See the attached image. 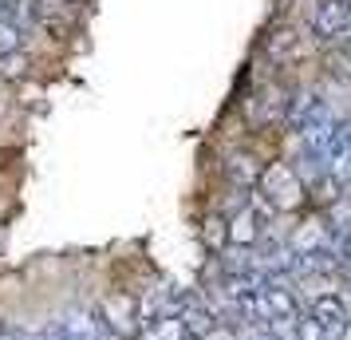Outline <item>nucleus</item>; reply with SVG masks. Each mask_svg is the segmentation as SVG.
<instances>
[{
  "instance_id": "12",
  "label": "nucleus",
  "mask_w": 351,
  "mask_h": 340,
  "mask_svg": "<svg viewBox=\"0 0 351 340\" xmlns=\"http://www.w3.org/2000/svg\"><path fill=\"white\" fill-rule=\"evenodd\" d=\"M28 71V56L12 52V56H0V80H20Z\"/></svg>"
},
{
  "instance_id": "5",
  "label": "nucleus",
  "mask_w": 351,
  "mask_h": 340,
  "mask_svg": "<svg viewBox=\"0 0 351 340\" xmlns=\"http://www.w3.org/2000/svg\"><path fill=\"white\" fill-rule=\"evenodd\" d=\"M178 321H182V328H186L190 340H209V337H217V328H221L217 313H213L202 297H190V293H186V301L178 308Z\"/></svg>"
},
{
  "instance_id": "6",
  "label": "nucleus",
  "mask_w": 351,
  "mask_h": 340,
  "mask_svg": "<svg viewBox=\"0 0 351 340\" xmlns=\"http://www.w3.org/2000/svg\"><path fill=\"white\" fill-rule=\"evenodd\" d=\"M308 313H312V317H316V321L328 328V337H332V340L351 324L348 305H343V297H335V293H319L316 301H312V308H308Z\"/></svg>"
},
{
  "instance_id": "14",
  "label": "nucleus",
  "mask_w": 351,
  "mask_h": 340,
  "mask_svg": "<svg viewBox=\"0 0 351 340\" xmlns=\"http://www.w3.org/2000/svg\"><path fill=\"white\" fill-rule=\"evenodd\" d=\"M206 242L209 245H225V226L217 222V218H209L206 222Z\"/></svg>"
},
{
  "instance_id": "9",
  "label": "nucleus",
  "mask_w": 351,
  "mask_h": 340,
  "mask_svg": "<svg viewBox=\"0 0 351 340\" xmlns=\"http://www.w3.org/2000/svg\"><path fill=\"white\" fill-rule=\"evenodd\" d=\"M269 52H272V60H292V56H300V36L292 32V28H280V32H272L269 36Z\"/></svg>"
},
{
  "instance_id": "3",
  "label": "nucleus",
  "mask_w": 351,
  "mask_h": 340,
  "mask_svg": "<svg viewBox=\"0 0 351 340\" xmlns=\"http://www.w3.org/2000/svg\"><path fill=\"white\" fill-rule=\"evenodd\" d=\"M308 28L324 44H339L351 32V8L339 4V0H316L312 4V16H308Z\"/></svg>"
},
{
  "instance_id": "2",
  "label": "nucleus",
  "mask_w": 351,
  "mask_h": 340,
  "mask_svg": "<svg viewBox=\"0 0 351 340\" xmlns=\"http://www.w3.org/2000/svg\"><path fill=\"white\" fill-rule=\"evenodd\" d=\"M269 218H272V210L261 198H253L249 206H241V210L225 222V242L233 245V249H253L256 242H265Z\"/></svg>"
},
{
  "instance_id": "8",
  "label": "nucleus",
  "mask_w": 351,
  "mask_h": 340,
  "mask_svg": "<svg viewBox=\"0 0 351 340\" xmlns=\"http://www.w3.org/2000/svg\"><path fill=\"white\" fill-rule=\"evenodd\" d=\"M324 71H328V80H335V83H351V48L332 44V48L324 52Z\"/></svg>"
},
{
  "instance_id": "7",
  "label": "nucleus",
  "mask_w": 351,
  "mask_h": 340,
  "mask_svg": "<svg viewBox=\"0 0 351 340\" xmlns=\"http://www.w3.org/2000/svg\"><path fill=\"white\" fill-rule=\"evenodd\" d=\"M225 174L241 190H256V182L265 174V162L256 159V155H249V150H241V155H233V159L225 162Z\"/></svg>"
},
{
  "instance_id": "15",
  "label": "nucleus",
  "mask_w": 351,
  "mask_h": 340,
  "mask_svg": "<svg viewBox=\"0 0 351 340\" xmlns=\"http://www.w3.org/2000/svg\"><path fill=\"white\" fill-rule=\"evenodd\" d=\"M4 324H8V321H4V317H0V332H4Z\"/></svg>"
},
{
  "instance_id": "4",
  "label": "nucleus",
  "mask_w": 351,
  "mask_h": 340,
  "mask_svg": "<svg viewBox=\"0 0 351 340\" xmlns=\"http://www.w3.org/2000/svg\"><path fill=\"white\" fill-rule=\"evenodd\" d=\"M265 308H269V321H300V301L292 289V277H265Z\"/></svg>"
},
{
  "instance_id": "11",
  "label": "nucleus",
  "mask_w": 351,
  "mask_h": 340,
  "mask_svg": "<svg viewBox=\"0 0 351 340\" xmlns=\"http://www.w3.org/2000/svg\"><path fill=\"white\" fill-rule=\"evenodd\" d=\"M292 340H332V337H328V328L312 313H300V321L292 324Z\"/></svg>"
},
{
  "instance_id": "10",
  "label": "nucleus",
  "mask_w": 351,
  "mask_h": 340,
  "mask_svg": "<svg viewBox=\"0 0 351 340\" xmlns=\"http://www.w3.org/2000/svg\"><path fill=\"white\" fill-rule=\"evenodd\" d=\"M304 190H312V198H316V202H324V206H332V202H335L339 194H343L348 186H339V182H335L332 174H328V170H324V174H319V179H312L308 186H304Z\"/></svg>"
},
{
  "instance_id": "1",
  "label": "nucleus",
  "mask_w": 351,
  "mask_h": 340,
  "mask_svg": "<svg viewBox=\"0 0 351 340\" xmlns=\"http://www.w3.org/2000/svg\"><path fill=\"white\" fill-rule=\"evenodd\" d=\"M304 194H308V190H304L296 166H285V162L265 166V174H261V182H256V198H261L272 214L276 210H296V206L304 202Z\"/></svg>"
},
{
  "instance_id": "13",
  "label": "nucleus",
  "mask_w": 351,
  "mask_h": 340,
  "mask_svg": "<svg viewBox=\"0 0 351 340\" xmlns=\"http://www.w3.org/2000/svg\"><path fill=\"white\" fill-rule=\"evenodd\" d=\"M12 52H20V28L0 20V56H12Z\"/></svg>"
}]
</instances>
